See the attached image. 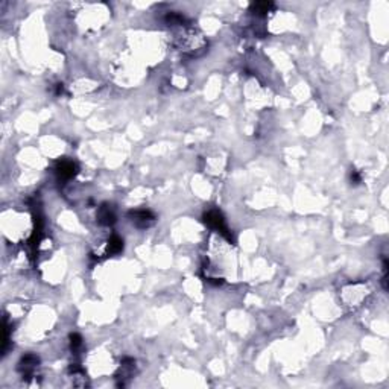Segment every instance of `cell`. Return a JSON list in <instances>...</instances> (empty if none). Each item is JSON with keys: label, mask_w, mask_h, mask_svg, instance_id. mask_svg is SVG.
<instances>
[{"label": "cell", "mask_w": 389, "mask_h": 389, "mask_svg": "<svg viewBox=\"0 0 389 389\" xmlns=\"http://www.w3.org/2000/svg\"><path fill=\"white\" fill-rule=\"evenodd\" d=\"M204 222H205V224H207L210 228L216 230V231L220 233L222 236H225L228 240H233V236H231V233L228 231V227H227V224H225V219H224V216H222L220 211H217V210H210V211H207V213L204 214Z\"/></svg>", "instance_id": "obj_1"}, {"label": "cell", "mask_w": 389, "mask_h": 389, "mask_svg": "<svg viewBox=\"0 0 389 389\" xmlns=\"http://www.w3.org/2000/svg\"><path fill=\"white\" fill-rule=\"evenodd\" d=\"M129 217L133 220V224L139 228H148L149 225L154 224L155 216L149 210H134L129 213Z\"/></svg>", "instance_id": "obj_2"}, {"label": "cell", "mask_w": 389, "mask_h": 389, "mask_svg": "<svg viewBox=\"0 0 389 389\" xmlns=\"http://www.w3.org/2000/svg\"><path fill=\"white\" fill-rule=\"evenodd\" d=\"M55 171H57V175H58L60 180L66 181V180L73 178L78 174V166L72 160H61L57 164V169H55Z\"/></svg>", "instance_id": "obj_3"}, {"label": "cell", "mask_w": 389, "mask_h": 389, "mask_svg": "<svg viewBox=\"0 0 389 389\" xmlns=\"http://www.w3.org/2000/svg\"><path fill=\"white\" fill-rule=\"evenodd\" d=\"M97 222L100 225H113L116 222V214L108 204H102L97 211Z\"/></svg>", "instance_id": "obj_4"}, {"label": "cell", "mask_w": 389, "mask_h": 389, "mask_svg": "<svg viewBox=\"0 0 389 389\" xmlns=\"http://www.w3.org/2000/svg\"><path fill=\"white\" fill-rule=\"evenodd\" d=\"M38 357L35 354H26L25 357H22L20 363H19V369L22 371L23 375H29L34 372V369L37 368L38 365Z\"/></svg>", "instance_id": "obj_5"}, {"label": "cell", "mask_w": 389, "mask_h": 389, "mask_svg": "<svg viewBox=\"0 0 389 389\" xmlns=\"http://www.w3.org/2000/svg\"><path fill=\"white\" fill-rule=\"evenodd\" d=\"M123 249V240L119 237V236H113L109 240H108V246H106V254L108 255H114V254H119L120 251Z\"/></svg>", "instance_id": "obj_6"}, {"label": "cell", "mask_w": 389, "mask_h": 389, "mask_svg": "<svg viewBox=\"0 0 389 389\" xmlns=\"http://www.w3.org/2000/svg\"><path fill=\"white\" fill-rule=\"evenodd\" d=\"M272 8V4L271 2H257V4H252L251 5V11L257 16H263L266 14L269 10Z\"/></svg>", "instance_id": "obj_7"}, {"label": "cell", "mask_w": 389, "mask_h": 389, "mask_svg": "<svg viewBox=\"0 0 389 389\" xmlns=\"http://www.w3.org/2000/svg\"><path fill=\"white\" fill-rule=\"evenodd\" d=\"M70 345L73 350H78L82 345V338L78 335V333H72L70 335Z\"/></svg>", "instance_id": "obj_8"}, {"label": "cell", "mask_w": 389, "mask_h": 389, "mask_svg": "<svg viewBox=\"0 0 389 389\" xmlns=\"http://www.w3.org/2000/svg\"><path fill=\"white\" fill-rule=\"evenodd\" d=\"M350 180H351V183H353V184H359V183L362 181L360 175H359V174H357V171H354V169H351V174H350Z\"/></svg>", "instance_id": "obj_9"}]
</instances>
